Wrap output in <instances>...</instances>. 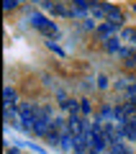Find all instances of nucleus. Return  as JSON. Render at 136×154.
<instances>
[{
    "label": "nucleus",
    "mask_w": 136,
    "mask_h": 154,
    "mask_svg": "<svg viewBox=\"0 0 136 154\" xmlns=\"http://www.w3.org/2000/svg\"><path fill=\"white\" fill-rule=\"evenodd\" d=\"M18 3H21V0H3V8H5V11H13V8H18Z\"/></svg>",
    "instance_id": "obj_11"
},
{
    "label": "nucleus",
    "mask_w": 136,
    "mask_h": 154,
    "mask_svg": "<svg viewBox=\"0 0 136 154\" xmlns=\"http://www.w3.org/2000/svg\"><path fill=\"white\" fill-rule=\"evenodd\" d=\"M121 126H123V136L136 141V121H121Z\"/></svg>",
    "instance_id": "obj_4"
},
{
    "label": "nucleus",
    "mask_w": 136,
    "mask_h": 154,
    "mask_svg": "<svg viewBox=\"0 0 136 154\" xmlns=\"http://www.w3.org/2000/svg\"><path fill=\"white\" fill-rule=\"evenodd\" d=\"M33 3H41V0H33Z\"/></svg>",
    "instance_id": "obj_14"
},
{
    "label": "nucleus",
    "mask_w": 136,
    "mask_h": 154,
    "mask_svg": "<svg viewBox=\"0 0 136 154\" xmlns=\"http://www.w3.org/2000/svg\"><path fill=\"white\" fill-rule=\"evenodd\" d=\"M28 21H31V26L39 28L44 36H49V38H57V36H59V28H57L51 21H46L41 13H31V18H28Z\"/></svg>",
    "instance_id": "obj_2"
},
{
    "label": "nucleus",
    "mask_w": 136,
    "mask_h": 154,
    "mask_svg": "<svg viewBox=\"0 0 136 154\" xmlns=\"http://www.w3.org/2000/svg\"><path fill=\"white\" fill-rule=\"evenodd\" d=\"M67 3H70V0H67ZM67 3H64V0H46V3H44V8H46L51 16H62V18L80 16V13H77L72 5H67Z\"/></svg>",
    "instance_id": "obj_3"
},
{
    "label": "nucleus",
    "mask_w": 136,
    "mask_h": 154,
    "mask_svg": "<svg viewBox=\"0 0 136 154\" xmlns=\"http://www.w3.org/2000/svg\"><path fill=\"white\" fill-rule=\"evenodd\" d=\"M118 38H121V41H134V38H136V33H134V31H128V28H123Z\"/></svg>",
    "instance_id": "obj_10"
},
{
    "label": "nucleus",
    "mask_w": 136,
    "mask_h": 154,
    "mask_svg": "<svg viewBox=\"0 0 136 154\" xmlns=\"http://www.w3.org/2000/svg\"><path fill=\"white\" fill-rule=\"evenodd\" d=\"M39 110H41V105H36V103H21V105H18V116H21V126H23V131L31 134L33 123H36Z\"/></svg>",
    "instance_id": "obj_1"
},
{
    "label": "nucleus",
    "mask_w": 136,
    "mask_h": 154,
    "mask_svg": "<svg viewBox=\"0 0 136 154\" xmlns=\"http://www.w3.org/2000/svg\"><path fill=\"white\" fill-rule=\"evenodd\" d=\"M105 154H131V152L126 149V144H121V141H118V144H110Z\"/></svg>",
    "instance_id": "obj_7"
},
{
    "label": "nucleus",
    "mask_w": 136,
    "mask_h": 154,
    "mask_svg": "<svg viewBox=\"0 0 136 154\" xmlns=\"http://www.w3.org/2000/svg\"><path fill=\"white\" fill-rule=\"evenodd\" d=\"M3 100H5V108H16V90L13 88H3Z\"/></svg>",
    "instance_id": "obj_5"
},
{
    "label": "nucleus",
    "mask_w": 136,
    "mask_h": 154,
    "mask_svg": "<svg viewBox=\"0 0 136 154\" xmlns=\"http://www.w3.org/2000/svg\"><path fill=\"white\" fill-rule=\"evenodd\" d=\"M93 110V105H90V100H80V116H87Z\"/></svg>",
    "instance_id": "obj_9"
},
{
    "label": "nucleus",
    "mask_w": 136,
    "mask_h": 154,
    "mask_svg": "<svg viewBox=\"0 0 136 154\" xmlns=\"http://www.w3.org/2000/svg\"><path fill=\"white\" fill-rule=\"evenodd\" d=\"M46 46H49L51 51H57V54H59V57H64V49H59V46H57L54 41H46Z\"/></svg>",
    "instance_id": "obj_12"
},
{
    "label": "nucleus",
    "mask_w": 136,
    "mask_h": 154,
    "mask_svg": "<svg viewBox=\"0 0 136 154\" xmlns=\"http://www.w3.org/2000/svg\"><path fill=\"white\" fill-rule=\"evenodd\" d=\"M116 28H118V26H113V23H103V26H98V33L105 38V41H108V38L116 36Z\"/></svg>",
    "instance_id": "obj_6"
},
{
    "label": "nucleus",
    "mask_w": 136,
    "mask_h": 154,
    "mask_svg": "<svg viewBox=\"0 0 136 154\" xmlns=\"http://www.w3.org/2000/svg\"><path fill=\"white\" fill-rule=\"evenodd\" d=\"M98 88H100V90H105V88H108V77H103V75L98 77Z\"/></svg>",
    "instance_id": "obj_13"
},
{
    "label": "nucleus",
    "mask_w": 136,
    "mask_h": 154,
    "mask_svg": "<svg viewBox=\"0 0 136 154\" xmlns=\"http://www.w3.org/2000/svg\"><path fill=\"white\" fill-rule=\"evenodd\" d=\"M118 41H121L118 36L108 38V41H105V49H108V51H118V54H121V44H118Z\"/></svg>",
    "instance_id": "obj_8"
}]
</instances>
